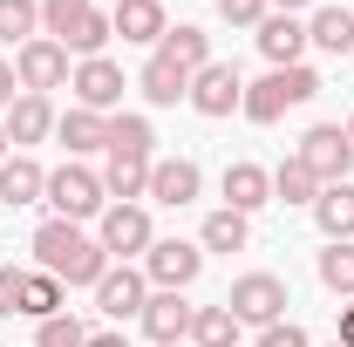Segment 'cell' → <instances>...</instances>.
<instances>
[{
	"mask_svg": "<svg viewBox=\"0 0 354 347\" xmlns=\"http://www.w3.org/2000/svg\"><path fill=\"white\" fill-rule=\"evenodd\" d=\"M35 259H41V272H55L62 286H95V279L109 272L102 238H88L82 225H68V218H41V225H35Z\"/></svg>",
	"mask_w": 354,
	"mask_h": 347,
	"instance_id": "6da1fadb",
	"label": "cell"
},
{
	"mask_svg": "<svg viewBox=\"0 0 354 347\" xmlns=\"http://www.w3.org/2000/svg\"><path fill=\"white\" fill-rule=\"evenodd\" d=\"M313 95H320V75H313L307 62H293V68L259 75V82L245 88V102H239V109H245L252 123H279L286 109H300V102H313Z\"/></svg>",
	"mask_w": 354,
	"mask_h": 347,
	"instance_id": "7a4b0ae2",
	"label": "cell"
},
{
	"mask_svg": "<svg viewBox=\"0 0 354 347\" xmlns=\"http://www.w3.org/2000/svg\"><path fill=\"white\" fill-rule=\"evenodd\" d=\"M48 205L55 218H68V225H82V218L109 212V191H102V171H82V164H62V171L48 177Z\"/></svg>",
	"mask_w": 354,
	"mask_h": 347,
	"instance_id": "3957f363",
	"label": "cell"
},
{
	"mask_svg": "<svg viewBox=\"0 0 354 347\" xmlns=\"http://www.w3.org/2000/svg\"><path fill=\"white\" fill-rule=\"evenodd\" d=\"M293 157H300L320 184H348V171H354V143H348L341 123H313V130L300 136V150H293Z\"/></svg>",
	"mask_w": 354,
	"mask_h": 347,
	"instance_id": "277c9868",
	"label": "cell"
},
{
	"mask_svg": "<svg viewBox=\"0 0 354 347\" xmlns=\"http://www.w3.org/2000/svg\"><path fill=\"white\" fill-rule=\"evenodd\" d=\"M205 272V245H184V238H157L150 252H143V279L157 286V293H184L191 279Z\"/></svg>",
	"mask_w": 354,
	"mask_h": 347,
	"instance_id": "5b68a950",
	"label": "cell"
},
{
	"mask_svg": "<svg viewBox=\"0 0 354 347\" xmlns=\"http://www.w3.org/2000/svg\"><path fill=\"white\" fill-rule=\"evenodd\" d=\"M225 306L239 313V327H272V320L286 313V279H272V272H245V279H232Z\"/></svg>",
	"mask_w": 354,
	"mask_h": 347,
	"instance_id": "8992f818",
	"label": "cell"
},
{
	"mask_svg": "<svg viewBox=\"0 0 354 347\" xmlns=\"http://www.w3.org/2000/svg\"><path fill=\"white\" fill-rule=\"evenodd\" d=\"M14 75H21V88L28 95H48V88H62L75 68H68V48L62 41H48V35H35V41L14 55Z\"/></svg>",
	"mask_w": 354,
	"mask_h": 347,
	"instance_id": "52a82bcc",
	"label": "cell"
},
{
	"mask_svg": "<svg viewBox=\"0 0 354 347\" xmlns=\"http://www.w3.org/2000/svg\"><path fill=\"white\" fill-rule=\"evenodd\" d=\"M68 88H75V109H95V116H109V109L123 102V68H116L109 55H95V62H75Z\"/></svg>",
	"mask_w": 354,
	"mask_h": 347,
	"instance_id": "ba28073f",
	"label": "cell"
},
{
	"mask_svg": "<svg viewBox=\"0 0 354 347\" xmlns=\"http://www.w3.org/2000/svg\"><path fill=\"white\" fill-rule=\"evenodd\" d=\"M150 245H157V232H150V212L143 205H109L102 212V252L109 259H136Z\"/></svg>",
	"mask_w": 354,
	"mask_h": 347,
	"instance_id": "9c48e42d",
	"label": "cell"
},
{
	"mask_svg": "<svg viewBox=\"0 0 354 347\" xmlns=\"http://www.w3.org/2000/svg\"><path fill=\"white\" fill-rule=\"evenodd\" d=\"M239 102H245V82H239L232 62H205V68L191 75V109H198V116H232Z\"/></svg>",
	"mask_w": 354,
	"mask_h": 347,
	"instance_id": "30bf717a",
	"label": "cell"
},
{
	"mask_svg": "<svg viewBox=\"0 0 354 347\" xmlns=\"http://www.w3.org/2000/svg\"><path fill=\"white\" fill-rule=\"evenodd\" d=\"M150 300V279L136 272V265H109L102 279H95V313H109V320H136Z\"/></svg>",
	"mask_w": 354,
	"mask_h": 347,
	"instance_id": "8fae6325",
	"label": "cell"
},
{
	"mask_svg": "<svg viewBox=\"0 0 354 347\" xmlns=\"http://www.w3.org/2000/svg\"><path fill=\"white\" fill-rule=\"evenodd\" d=\"M136 320H143V334H150L157 347H177V341H191V320H198V306L184 300V293H150Z\"/></svg>",
	"mask_w": 354,
	"mask_h": 347,
	"instance_id": "7c38bea8",
	"label": "cell"
},
{
	"mask_svg": "<svg viewBox=\"0 0 354 347\" xmlns=\"http://www.w3.org/2000/svg\"><path fill=\"white\" fill-rule=\"evenodd\" d=\"M198 191H205V171H198L191 157H157V164H150V198H157V205H191Z\"/></svg>",
	"mask_w": 354,
	"mask_h": 347,
	"instance_id": "4fadbf2b",
	"label": "cell"
},
{
	"mask_svg": "<svg viewBox=\"0 0 354 347\" xmlns=\"http://www.w3.org/2000/svg\"><path fill=\"white\" fill-rule=\"evenodd\" d=\"M259 205H272V171H259V164H225V212L252 218Z\"/></svg>",
	"mask_w": 354,
	"mask_h": 347,
	"instance_id": "5bb4252c",
	"label": "cell"
},
{
	"mask_svg": "<svg viewBox=\"0 0 354 347\" xmlns=\"http://www.w3.org/2000/svg\"><path fill=\"white\" fill-rule=\"evenodd\" d=\"M300 48H307V21H293V14H266L259 21V55L272 68H293Z\"/></svg>",
	"mask_w": 354,
	"mask_h": 347,
	"instance_id": "9a60e30c",
	"label": "cell"
},
{
	"mask_svg": "<svg viewBox=\"0 0 354 347\" xmlns=\"http://www.w3.org/2000/svg\"><path fill=\"white\" fill-rule=\"evenodd\" d=\"M136 88H143V102H157V109H171V102H191V75H184L177 62H164V55H150V62H143Z\"/></svg>",
	"mask_w": 354,
	"mask_h": 347,
	"instance_id": "2e32d148",
	"label": "cell"
},
{
	"mask_svg": "<svg viewBox=\"0 0 354 347\" xmlns=\"http://www.w3.org/2000/svg\"><path fill=\"white\" fill-rule=\"evenodd\" d=\"M109 21H116L123 41H150V48L164 41V28H171V21H164V0H116Z\"/></svg>",
	"mask_w": 354,
	"mask_h": 347,
	"instance_id": "e0dca14e",
	"label": "cell"
},
{
	"mask_svg": "<svg viewBox=\"0 0 354 347\" xmlns=\"http://www.w3.org/2000/svg\"><path fill=\"white\" fill-rule=\"evenodd\" d=\"M48 198V171L35 157H7L0 164V205H41Z\"/></svg>",
	"mask_w": 354,
	"mask_h": 347,
	"instance_id": "ac0fdd59",
	"label": "cell"
},
{
	"mask_svg": "<svg viewBox=\"0 0 354 347\" xmlns=\"http://www.w3.org/2000/svg\"><path fill=\"white\" fill-rule=\"evenodd\" d=\"M55 136V109H48V95H14V109H7V143H41Z\"/></svg>",
	"mask_w": 354,
	"mask_h": 347,
	"instance_id": "d6986e66",
	"label": "cell"
},
{
	"mask_svg": "<svg viewBox=\"0 0 354 347\" xmlns=\"http://www.w3.org/2000/svg\"><path fill=\"white\" fill-rule=\"evenodd\" d=\"M150 164H157V157H116V150H109L102 191H109L116 205H136V198H150Z\"/></svg>",
	"mask_w": 354,
	"mask_h": 347,
	"instance_id": "ffe728a7",
	"label": "cell"
},
{
	"mask_svg": "<svg viewBox=\"0 0 354 347\" xmlns=\"http://www.w3.org/2000/svg\"><path fill=\"white\" fill-rule=\"evenodd\" d=\"M157 55H164V62H177L184 75H198V68L212 62V35H205V28H191V21H184V28H164Z\"/></svg>",
	"mask_w": 354,
	"mask_h": 347,
	"instance_id": "44dd1931",
	"label": "cell"
},
{
	"mask_svg": "<svg viewBox=\"0 0 354 347\" xmlns=\"http://www.w3.org/2000/svg\"><path fill=\"white\" fill-rule=\"evenodd\" d=\"M313 225L327 232V245H334V238H354V184H327V191L313 198Z\"/></svg>",
	"mask_w": 354,
	"mask_h": 347,
	"instance_id": "7402d4cb",
	"label": "cell"
},
{
	"mask_svg": "<svg viewBox=\"0 0 354 347\" xmlns=\"http://www.w3.org/2000/svg\"><path fill=\"white\" fill-rule=\"evenodd\" d=\"M55 136L88 157V150H109V116H95V109H68V116H55Z\"/></svg>",
	"mask_w": 354,
	"mask_h": 347,
	"instance_id": "603a6c76",
	"label": "cell"
},
{
	"mask_svg": "<svg viewBox=\"0 0 354 347\" xmlns=\"http://www.w3.org/2000/svg\"><path fill=\"white\" fill-rule=\"evenodd\" d=\"M307 41L320 48V55H354V14L348 7H313Z\"/></svg>",
	"mask_w": 354,
	"mask_h": 347,
	"instance_id": "cb8c5ba5",
	"label": "cell"
},
{
	"mask_svg": "<svg viewBox=\"0 0 354 347\" xmlns=\"http://www.w3.org/2000/svg\"><path fill=\"white\" fill-rule=\"evenodd\" d=\"M198 245H205V252H245V245H252V225L239 212H212L205 232H198Z\"/></svg>",
	"mask_w": 354,
	"mask_h": 347,
	"instance_id": "d4e9b609",
	"label": "cell"
},
{
	"mask_svg": "<svg viewBox=\"0 0 354 347\" xmlns=\"http://www.w3.org/2000/svg\"><path fill=\"white\" fill-rule=\"evenodd\" d=\"M320 191H327V184H320V177H313L300 157H286V164L272 171V198H279V205H313Z\"/></svg>",
	"mask_w": 354,
	"mask_h": 347,
	"instance_id": "484cf974",
	"label": "cell"
},
{
	"mask_svg": "<svg viewBox=\"0 0 354 347\" xmlns=\"http://www.w3.org/2000/svg\"><path fill=\"white\" fill-rule=\"evenodd\" d=\"M191 341L198 347H239V313H232V306H198Z\"/></svg>",
	"mask_w": 354,
	"mask_h": 347,
	"instance_id": "4316f807",
	"label": "cell"
},
{
	"mask_svg": "<svg viewBox=\"0 0 354 347\" xmlns=\"http://www.w3.org/2000/svg\"><path fill=\"white\" fill-rule=\"evenodd\" d=\"M41 35V0H0V41L28 48Z\"/></svg>",
	"mask_w": 354,
	"mask_h": 347,
	"instance_id": "83f0119b",
	"label": "cell"
},
{
	"mask_svg": "<svg viewBox=\"0 0 354 347\" xmlns=\"http://www.w3.org/2000/svg\"><path fill=\"white\" fill-rule=\"evenodd\" d=\"M62 293H68V286H62L55 272H41V265H35V272H28V286H21V313L55 320V313H62Z\"/></svg>",
	"mask_w": 354,
	"mask_h": 347,
	"instance_id": "f1b7e54d",
	"label": "cell"
},
{
	"mask_svg": "<svg viewBox=\"0 0 354 347\" xmlns=\"http://www.w3.org/2000/svg\"><path fill=\"white\" fill-rule=\"evenodd\" d=\"M109 35H116V21H109V14H102V7H88L82 14V28H75V35H68V55H75V62H95V55H102V48H109Z\"/></svg>",
	"mask_w": 354,
	"mask_h": 347,
	"instance_id": "f546056e",
	"label": "cell"
},
{
	"mask_svg": "<svg viewBox=\"0 0 354 347\" xmlns=\"http://www.w3.org/2000/svg\"><path fill=\"white\" fill-rule=\"evenodd\" d=\"M320 286L341 293V300H354V238H334V245L320 252Z\"/></svg>",
	"mask_w": 354,
	"mask_h": 347,
	"instance_id": "4dcf8cb0",
	"label": "cell"
},
{
	"mask_svg": "<svg viewBox=\"0 0 354 347\" xmlns=\"http://www.w3.org/2000/svg\"><path fill=\"white\" fill-rule=\"evenodd\" d=\"M150 143H157L150 116H109V150L116 157H150Z\"/></svg>",
	"mask_w": 354,
	"mask_h": 347,
	"instance_id": "1f68e13d",
	"label": "cell"
},
{
	"mask_svg": "<svg viewBox=\"0 0 354 347\" xmlns=\"http://www.w3.org/2000/svg\"><path fill=\"white\" fill-rule=\"evenodd\" d=\"M88 7H95V0H41V35L48 41H68V35L82 28Z\"/></svg>",
	"mask_w": 354,
	"mask_h": 347,
	"instance_id": "d6a6232c",
	"label": "cell"
},
{
	"mask_svg": "<svg viewBox=\"0 0 354 347\" xmlns=\"http://www.w3.org/2000/svg\"><path fill=\"white\" fill-rule=\"evenodd\" d=\"M35 347H88V327L75 320V313H55V320H41Z\"/></svg>",
	"mask_w": 354,
	"mask_h": 347,
	"instance_id": "836d02e7",
	"label": "cell"
},
{
	"mask_svg": "<svg viewBox=\"0 0 354 347\" xmlns=\"http://www.w3.org/2000/svg\"><path fill=\"white\" fill-rule=\"evenodd\" d=\"M21 286H28V272H21V265H0V320L21 313Z\"/></svg>",
	"mask_w": 354,
	"mask_h": 347,
	"instance_id": "e575fe53",
	"label": "cell"
},
{
	"mask_svg": "<svg viewBox=\"0 0 354 347\" xmlns=\"http://www.w3.org/2000/svg\"><path fill=\"white\" fill-rule=\"evenodd\" d=\"M218 14L232 21V28H259L272 7H266V0H218Z\"/></svg>",
	"mask_w": 354,
	"mask_h": 347,
	"instance_id": "d590c367",
	"label": "cell"
},
{
	"mask_svg": "<svg viewBox=\"0 0 354 347\" xmlns=\"http://www.w3.org/2000/svg\"><path fill=\"white\" fill-rule=\"evenodd\" d=\"M259 347H313L293 320H272V327H259Z\"/></svg>",
	"mask_w": 354,
	"mask_h": 347,
	"instance_id": "8d00e7d4",
	"label": "cell"
},
{
	"mask_svg": "<svg viewBox=\"0 0 354 347\" xmlns=\"http://www.w3.org/2000/svg\"><path fill=\"white\" fill-rule=\"evenodd\" d=\"M14 95H21V75H14V62H0V109H14Z\"/></svg>",
	"mask_w": 354,
	"mask_h": 347,
	"instance_id": "74e56055",
	"label": "cell"
},
{
	"mask_svg": "<svg viewBox=\"0 0 354 347\" xmlns=\"http://www.w3.org/2000/svg\"><path fill=\"white\" fill-rule=\"evenodd\" d=\"M341 347H354V300L341 306Z\"/></svg>",
	"mask_w": 354,
	"mask_h": 347,
	"instance_id": "f35d334b",
	"label": "cell"
},
{
	"mask_svg": "<svg viewBox=\"0 0 354 347\" xmlns=\"http://www.w3.org/2000/svg\"><path fill=\"white\" fill-rule=\"evenodd\" d=\"M272 14H300V7H313V0H266Z\"/></svg>",
	"mask_w": 354,
	"mask_h": 347,
	"instance_id": "ab89813d",
	"label": "cell"
},
{
	"mask_svg": "<svg viewBox=\"0 0 354 347\" xmlns=\"http://www.w3.org/2000/svg\"><path fill=\"white\" fill-rule=\"evenodd\" d=\"M88 347H130L123 334H88Z\"/></svg>",
	"mask_w": 354,
	"mask_h": 347,
	"instance_id": "60d3db41",
	"label": "cell"
},
{
	"mask_svg": "<svg viewBox=\"0 0 354 347\" xmlns=\"http://www.w3.org/2000/svg\"><path fill=\"white\" fill-rule=\"evenodd\" d=\"M0 164H7V123H0Z\"/></svg>",
	"mask_w": 354,
	"mask_h": 347,
	"instance_id": "b9f144b4",
	"label": "cell"
},
{
	"mask_svg": "<svg viewBox=\"0 0 354 347\" xmlns=\"http://www.w3.org/2000/svg\"><path fill=\"white\" fill-rule=\"evenodd\" d=\"M348 143H354V116H348Z\"/></svg>",
	"mask_w": 354,
	"mask_h": 347,
	"instance_id": "7bdbcfd3",
	"label": "cell"
},
{
	"mask_svg": "<svg viewBox=\"0 0 354 347\" xmlns=\"http://www.w3.org/2000/svg\"><path fill=\"white\" fill-rule=\"evenodd\" d=\"M327 347H341V341H327Z\"/></svg>",
	"mask_w": 354,
	"mask_h": 347,
	"instance_id": "ee69618b",
	"label": "cell"
}]
</instances>
